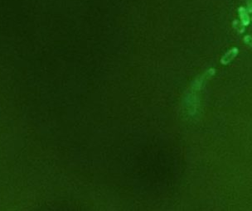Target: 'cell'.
I'll use <instances>...</instances> for the list:
<instances>
[{"label":"cell","instance_id":"1","mask_svg":"<svg viewBox=\"0 0 252 211\" xmlns=\"http://www.w3.org/2000/svg\"><path fill=\"white\" fill-rule=\"evenodd\" d=\"M238 52V50L236 48H233L232 49L231 51H229V52H227V53H226V55L224 56L222 58H221V63L222 64H224V65H226V64H227V63H229L231 60L234 58V57L236 56V54H237Z\"/></svg>","mask_w":252,"mask_h":211},{"label":"cell","instance_id":"2","mask_svg":"<svg viewBox=\"0 0 252 211\" xmlns=\"http://www.w3.org/2000/svg\"><path fill=\"white\" fill-rule=\"evenodd\" d=\"M239 13H240V16H241V18L242 20V23H244V25H248L249 24V17H248V14H247L246 9L244 8H241L239 9Z\"/></svg>","mask_w":252,"mask_h":211}]
</instances>
